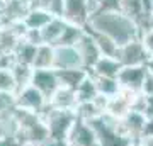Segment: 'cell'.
<instances>
[{
    "mask_svg": "<svg viewBox=\"0 0 153 146\" xmlns=\"http://www.w3.org/2000/svg\"><path fill=\"white\" fill-rule=\"evenodd\" d=\"M85 29L90 33L107 36L117 46H123V44L131 43L134 39H140V34H141L140 24L121 10L95 12L90 16Z\"/></svg>",
    "mask_w": 153,
    "mask_h": 146,
    "instance_id": "1",
    "label": "cell"
},
{
    "mask_svg": "<svg viewBox=\"0 0 153 146\" xmlns=\"http://www.w3.org/2000/svg\"><path fill=\"white\" fill-rule=\"evenodd\" d=\"M88 124L92 126L97 134L99 146H133L136 143L121 131L119 119H114L105 112L100 114L97 119L90 121Z\"/></svg>",
    "mask_w": 153,
    "mask_h": 146,
    "instance_id": "2",
    "label": "cell"
},
{
    "mask_svg": "<svg viewBox=\"0 0 153 146\" xmlns=\"http://www.w3.org/2000/svg\"><path fill=\"white\" fill-rule=\"evenodd\" d=\"M41 116H43L44 122H46V126L49 129L51 141L63 145L73 122L76 121L75 112H71V110H58V109H51L48 105V109Z\"/></svg>",
    "mask_w": 153,
    "mask_h": 146,
    "instance_id": "3",
    "label": "cell"
},
{
    "mask_svg": "<svg viewBox=\"0 0 153 146\" xmlns=\"http://www.w3.org/2000/svg\"><path fill=\"white\" fill-rule=\"evenodd\" d=\"M16 100H17V109L26 110V112L43 114L48 109V99L44 97L38 88H34L33 85H26L19 88L16 92Z\"/></svg>",
    "mask_w": 153,
    "mask_h": 146,
    "instance_id": "4",
    "label": "cell"
},
{
    "mask_svg": "<svg viewBox=\"0 0 153 146\" xmlns=\"http://www.w3.org/2000/svg\"><path fill=\"white\" fill-rule=\"evenodd\" d=\"M90 16H92L90 0H63L61 17L68 24H73V26H78V27L85 29Z\"/></svg>",
    "mask_w": 153,
    "mask_h": 146,
    "instance_id": "5",
    "label": "cell"
},
{
    "mask_svg": "<svg viewBox=\"0 0 153 146\" xmlns=\"http://www.w3.org/2000/svg\"><path fill=\"white\" fill-rule=\"evenodd\" d=\"M116 60L119 61L123 66H146L150 56L145 51L141 41L140 39H134L131 43L119 46V51H117Z\"/></svg>",
    "mask_w": 153,
    "mask_h": 146,
    "instance_id": "6",
    "label": "cell"
},
{
    "mask_svg": "<svg viewBox=\"0 0 153 146\" xmlns=\"http://www.w3.org/2000/svg\"><path fill=\"white\" fill-rule=\"evenodd\" d=\"M63 146H99L97 134L88 122L76 119L71 126Z\"/></svg>",
    "mask_w": 153,
    "mask_h": 146,
    "instance_id": "7",
    "label": "cell"
},
{
    "mask_svg": "<svg viewBox=\"0 0 153 146\" xmlns=\"http://www.w3.org/2000/svg\"><path fill=\"white\" fill-rule=\"evenodd\" d=\"M146 66H123L117 75V82L121 85V90L131 93H140L143 78L146 75Z\"/></svg>",
    "mask_w": 153,
    "mask_h": 146,
    "instance_id": "8",
    "label": "cell"
},
{
    "mask_svg": "<svg viewBox=\"0 0 153 146\" xmlns=\"http://www.w3.org/2000/svg\"><path fill=\"white\" fill-rule=\"evenodd\" d=\"M73 68H83L80 53L75 46H55V61L53 70H73Z\"/></svg>",
    "mask_w": 153,
    "mask_h": 146,
    "instance_id": "9",
    "label": "cell"
},
{
    "mask_svg": "<svg viewBox=\"0 0 153 146\" xmlns=\"http://www.w3.org/2000/svg\"><path fill=\"white\" fill-rule=\"evenodd\" d=\"M75 48L78 49V53H80L83 70L90 71L94 68V65L99 61V58H100V51H99V48H97V43H95L92 33H88L87 29H85V33H83V36L80 38V41L76 43Z\"/></svg>",
    "mask_w": 153,
    "mask_h": 146,
    "instance_id": "10",
    "label": "cell"
},
{
    "mask_svg": "<svg viewBox=\"0 0 153 146\" xmlns=\"http://www.w3.org/2000/svg\"><path fill=\"white\" fill-rule=\"evenodd\" d=\"M31 85L38 88L44 97L49 100V97L60 88V80L56 75V70H34Z\"/></svg>",
    "mask_w": 153,
    "mask_h": 146,
    "instance_id": "11",
    "label": "cell"
},
{
    "mask_svg": "<svg viewBox=\"0 0 153 146\" xmlns=\"http://www.w3.org/2000/svg\"><path fill=\"white\" fill-rule=\"evenodd\" d=\"M145 122H146L145 114L138 112V110H129L123 119H119V127L128 138H131L133 141H140Z\"/></svg>",
    "mask_w": 153,
    "mask_h": 146,
    "instance_id": "12",
    "label": "cell"
},
{
    "mask_svg": "<svg viewBox=\"0 0 153 146\" xmlns=\"http://www.w3.org/2000/svg\"><path fill=\"white\" fill-rule=\"evenodd\" d=\"M136 93L126 92V90H121L117 95L107 99V105H105V114L112 116L114 119H123L126 114L131 110L133 107V99H134Z\"/></svg>",
    "mask_w": 153,
    "mask_h": 146,
    "instance_id": "13",
    "label": "cell"
},
{
    "mask_svg": "<svg viewBox=\"0 0 153 146\" xmlns=\"http://www.w3.org/2000/svg\"><path fill=\"white\" fill-rule=\"evenodd\" d=\"M78 104V97H76V90L61 87L56 90L48 100V105L51 109H58V110H71L75 112V107Z\"/></svg>",
    "mask_w": 153,
    "mask_h": 146,
    "instance_id": "14",
    "label": "cell"
},
{
    "mask_svg": "<svg viewBox=\"0 0 153 146\" xmlns=\"http://www.w3.org/2000/svg\"><path fill=\"white\" fill-rule=\"evenodd\" d=\"M66 24H68V22H66L63 17H53V19L39 31V33H41V41H43V44L56 46L58 41H60V38H61V34H63V31H65Z\"/></svg>",
    "mask_w": 153,
    "mask_h": 146,
    "instance_id": "15",
    "label": "cell"
},
{
    "mask_svg": "<svg viewBox=\"0 0 153 146\" xmlns=\"http://www.w3.org/2000/svg\"><path fill=\"white\" fill-rule=\"evenodd\" d=\"M121 68H123V65H121L119 61L116 60V58H107V56H100L99 58V61L94 65V68L88 73L94 76H105V78H117V75H119Z\"/></svg>",
    "mask_w": 153,
    "mask_h": 146,
    "instance_id": "16",
    "label": "cell"
},
{
    "mask_svg": "<svg viewBox=\"0 0 153 146\" xmlns=\"http://www.w3.org/2000/svg\"><path fill=\"white\" fill-rule=\"evenodd\" d=\"M53 17L55 16H51L49 12L43 10V9H29L27 14L22 19V24L26 26L27 31H41Z\"/></svg>",
    "mask_w": 153,
    "mask_h": 146,
    "instance_id": "17",
    "label": "cell"
},
{
    "mask_svg": "<svg viewBox=\"0 0 153 146\" xmlns=\"http://www.w3.org/2000/svg\"><path fill=\"white\" fill-rule=\"evenodd\" d=\"M56 75H58V80H60L61 87L76 90L80 87V83L87 78L88 71L83 70V68H73V70H60V71H56Z\"/></svg>",
    "mask_w": 153,
    "mask_h": 146,
    "instance_id": "18",
    "label": "cell"
},
{
    "mask_svg": "<svg viewBox=\"0 0 153 146\" xmlns=\"http://www.w3.org/2000/svg\"><path fill=\"white\" fill-rule=\"evenodd\" d=\"M53 61H55V46L39 44L33 61V68L34 70H53Z\"/></svg>",
    "mask_w": 153,
    "mask_h": 146,
    "instance_id": "19",
    "label": "cell"
},
{
    "mask_svg": "<svg viewBox=\"0 0 153 146\" xmlns=\"http://www.w3.org/2000/svg\"><path fill=\"white\" fill-rule=\"evenodd\" d=\"M94 76V75H92ZM95 80V87H97V92L100 97L111 99L117 95L121 92V85L117 78H105V76H94Z\"/></svg>",
    "mask_w": 153,
    "mask_h": 146,
    "instance_id": "20",
    "label": "cell"
},
{
    "mask_svg": "<svg viewBox=\"0 0 153 146\" xmlns=\"http://www.w3.org/2000/svg\"><path fill=\"white\" fill-rule=\"evenodd\" d=\"M76 97H78V102H94L95 99L99 97L97 87H95V80L94 76L88 73L87 78L80 83V87L76 88Z\"/></svg>",
    "mask_w": 153,
    "mask_h": 146,
    "instance_id": "21",
    "label": "cell"
},
{
    "mask_svg": "<svg viewBox=\"0 0 153 146\" xmlns=\"http://www.w3.org/2000/svg\"><path fill=\"white\" fill-rule=\"evenodd\" d=\"M36 49H38L36 44L27 43V41H24V39H22L21 43H19V46L16 48V51H14V58H16L17 63L33 66L34 56H36Z\"/></svg>",
    "mask_w": 153,
    "mask_h": 146,
    "instance_id": "22",
    "label": "cell"
},
{
    "mask_svg": "<svg viewBox=\"0 0 153 146\" xmlns=\"http://www.w3.org/2000/svg\"><path fill=\"white\" fill-rule=\"evenodd\" d=\"M10 70H12V75H14V80L17 83V90L26 85H31V78H33V71H34L33 66L22 65V63H17L16 61Z\"/></svg>",
    "mask_w": 153,
    "mask_h": 146,
    "instance_id": "23",
    "label": "cell"
},
{
    "mask_svg": "<svg viewBox=\"0 0 153 146\" xmlns=\"http://www.w3.org/2000/svg\"><path fill=\"white\" fill-rule=\"evenodd\" d=\"M85 29L78 26H73V24H66L65 31L61 34L60 41L56 46H76V43L80 41V38L83 36Z\"/></svg>",
    "mask_w": 153,
    "mask_h": 146,
    "instance_id": "24",
    "label": "cell"
},
{
    "mask_svg": "<svg viewBox=\"0 0 153 146\" xmlns=\"http://www.w3.org/2000/svg\"><path fill=\"white\" fill-rule=\"evenodd\" d=\"M90 33V31H88ZM95 43H97V48L100 51V56H107V58H116L117 56V51H119V46L112 41L107 36H102V34H95L92 33Z\"/></svg>",
    "mask_w": 153,
    "mask_h": 146,
    "instance_id": "25",
    "label": "cell"
},
{
    "mask_svg": "<svg viewBox=\"0 0 153 146\" xmlns=\"http://www.w3.org/2000/svg\"><path fill=\"white\" fill-rule=\"evenodd\" d=\"M29 9H43V10L49 12L51 16L61 17L63 0H31L29 2Z\"/></svg>",
    "mask_w": 153,
    "mask_h": 146,
    "instance_id": "26",
    "label": "cell"
},
{
    "mask_svg": "<svg viewBox=\"0 0 153 146\" xmlns=\"http://www.w3.org/2000/svg\"><path fill=\"white\" fill-rule=\"evenodd\" d=\"M17 112V100L16 93L12 92H0V116Z\"/></svg>",
    "mask_w": 153,
    "mask_h": 146,
    "instance_id": "27",
    "label": "cell"
},
{
    "mask_svg": "<svg viewBox=\"0 0 153 146\" xmlns=\"http://www.w3.org/2000/svg\"><path fill=\"white\" fill-rule=\"evenodd\" d=\"M0 92H17V83L10 68H0Z\"/></svg>",
    "mask_w": 153,
    "mask_h": 146,
    "instance_id": "28",
    "label": "cell"
},
{
    "mask_svg": "<svg viewBox=\"0 0 153 146\" xmlns=\"http://www.w3.org/2000/svg\"><path fill=\"white\" fill-rule=\"evenodd\" d=\"M90 7H92V14L121 10V0H90Z\"/></svg>",
    "mask_w": 153,
    "mask_h": 146,
    "instance_id": "29",
    "label": "cell"
},
{
    "mask_svg": "<svg viewBox=\"0 0 153 146\" xmlns=\"http://www.w3.org/2000/svg\"><path fill=\"white\" fill-rule=\"evenodd\" d=\"M140 41H141L145 51L148 53V56H153V29H141Z\"/></svg>",
    "mask_w": 153,
    "mask_h": 146,
    "instance_id": "30",
    "label": "cell"
},
{
    "mask_svg": "<svg viewBox=\"0 0 153 146\" xmlns=\"http://www.w3.org/2000/svg\"><path fill=\"white\" fill-rule=\"evenodd\" d=\"M140 93H143L145 97H152L153 95V70H150V68L146 70V75H145V78H143Z\"/></svg>",
    "mask_w": 153,
    "mask_h": 146,
    "instance_id": "31",
    "label": "cell"
},
{
    "mask_svg": "<svg viewBox=\"0 0 153 146\" xmlns=\"http://www.w3.org/2000/svg\"><path fill=\"white\" fill-rule=\"evenodd\" d=\"M143 114H145L146 119L153 117V95L152 97H145V110H143Z\"/></svg>",
    "mask_w": 153,
    "mask_h": 146,
    "instance_id": "32",
    "label": "cell"
},
{
    "mask_svg": "<svg viewBox=\"0 0 153 146\" xmlns=\"http://www.w3.org/2000/svg\"><path fill=\"white\" fill-rule=\"evenodd\" d=\"M143 138H153V117H152V119H146V122H145L141 139H143Z\"/></svg>",
    "mask_w": 153,
    "mask_h": 146,
    "instance_id": "33",
    "label": "cell"
},
{
    "mask_svg": "<svg viewBox=\"0 0 153 146\" xmlns=\"http://www.w3.org/2000/svg\"><path fill=\"white\" fill-rule=\"evenodd\" d=\"M7 4L9 0H0V19L4 22V17H5V12H7Z\"/></svg>",
    "mask_w": 153,
    "mask_h": 146,
    "instance_id": "34",
    "label": "cell"
},
{
    "mask_svg": "<svg viewBox=\"0 0 153 146\" xmlns=\"http://www.w3.org/2000/svg\"><path fill=\"white\" fill-rule=\"evenodd\" d=\"M143 29H153V14H150L146 19V22H145V27Z\"/></svg>",
    "mask_w": 153,
    "mask_h": 146,
    "instance_id": "35",
    "label": "cell"
},
{
    "mask_svg": "<svg viewBox=\"0 0 153 146\" xmlns=\"http://www.w3.org/2000/svg\"><path fill=\"white\" fill-rule=\"evenodd\" d=\"M140 143L143 146H153V138H143V139H140Z\"/></svg>",
    "mask_w": 153,
    "mask_h": 146,
    "instance_id": "36",
    "label": "cell"
},
{
    "mask_svg": "<svg viewBox=\"0 0 153 146\" xmlns=\"http://www.w3.org/2000/svg\"><path fill=\"white\" fill-rule=\"evenodd\" d=\"M148 68H150V70H153V56H150V60H148Z\"/></svg>",
    "mask_w": 153,
    "mask_h": 146,
    "instance_id": "37",
    "label": "cell"
},
{
    "mask_svg": "<svg viewBox=\"0 0 153 146\" xmlns=\"http://www.w3.org/2000/svg\"><path fill=\"white\" fill-rule=\"evenodd\" d=\"M133 146H143V145H141V143H140V141H136V143H134V145H133Z\"/></svg>",
    "mask_w": 153,
    "mask_h": 146,
    "instance_id": "38",
    "label": "cell"
},
{
    "mask_svg": "<svg viewBox=\"0 0 153 146\" xmlns=\"http://www.w3.org/2000/svg\"><path fill=\"white\" fill-rule=\"evenodd\" d=\"M19 146H34V145H29V143H26V145H19Z\"/></svg>",
    "mask_w": 153,
    "mask_h": 146,
    "instance_id": "39",
    "label": "cell"
},
{
    "mask_svg": "<svg viewBox=\"0 0 153 146\" xmlns=\"http://www.w3.org/2000/svg\"><path fill=\"white\" fill-rule=\"evenodd\" d=\"M152 14H153V0H152Z\"/></svg>",
    "mask_w": 153,
    "mask_h": 146,
    "instance_id": "40",
    "label": "cell"
}]
</instances>
